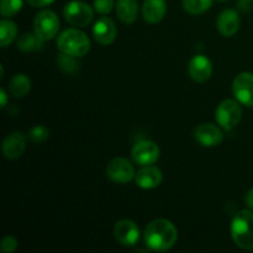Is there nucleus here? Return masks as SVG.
Returning a JSON list of instances; mask_svg holds the SVG:
<instances>
[{"instance_id":"f257e3e1","label":"nucleus","mask_w":253,"mask_h":253,"mask_svg":"<svg viewBox=\"0 0 253 253\" xmlns=\"http://www.w3.org/2000/svg\"><path fill=\"white\" fill-rule=\"evenodd\" d=\"M178 240L174 225L166 219H156L145 229V244L156 252H166L172 249Z\"/></svg>"},{"instance_id":"f03ea898","label":"nucleus","mask_w":253,"mask_h":253,"mask_svg":"<svg viewBox=\"0 0 253 253\" xmlns=\"http://www.w3.org/2000/svg\"><path fill=\"white\" fill-rule=\"evenodd\" d=\"M231 236L237 247L246 251L253 250V211L241 210L231 221Z\"/></svg>"},{"instance_id":"7ed1b4c3","label":"nucleus","mask_w":253,"mask_h":253,"mask_svg":"<svg viewBox=\"0 0 253 253\" xmlns=\"http://www.w3.org/2000/svg\"><path fill=\"white\" fill-rule=\"evenodd\" d=\"M57 47L62 53L83 57L90 51V41L79 29H67L57 39Z\"/></svg>"},{"instance_id":"20e7f679","label":"nucleus","mask_w":253,"mask_h":253,"mask_svg":"<svg viewBox=\"0 0 253 253\" xmlns=\"http://www.w3.org/2000/svg\"><path fill=\"white\" fill-rule=\"evenodd\" d=\"M64 19L72 26L85 27L91 22L94 17V10L86 2L81 0H72L67 2L63 9Z\"/></svg>"},{"instance_id":"39448f33","label":"nucleus","mask_w":253,"mask_h":253,"mask_svg":"<svg viewBox=\"0 0 253 253\" xmlns=\"http://www.w3.org/2000/svg\"><path fill=\"white\" fill-rule=\"evenodd\" d=\"M242 118V108L237 100L226 99L221 101L215 111V119L224 130L230 131L236 127Z\"/></svg>"},{"instance_id":"423d86ee","label":"nucleus","mask_w":253,"mask_h":253,"mask_svg":"<svg viewBox=\"0 0 253 253\" xmlns=\"http://www.w3.org/2000/svg\"><path fill=\"white\" fill-rule=\"evenodd\" d=\"M35 34L43 41H49L57 36L59 30V19L52 10H42L36 15L34 21Z\"/></svg>"},{"instance_id":"0eeeda50","label":"nucleus","mask_w":253,"mask_h":253,"mask_svg":"<svg viewBox=\"0 0 253 253\" xmlns=\"http://www.w3.org/2000/svg\"><path fill=\"white\" fill-rule=\"evenodd\" d=\"M106 174L109 179L119 184H125L135 178V169L128 160L124 157H116L109 162L106 167Z\"/></svg>"},{"instance_id":"6e6552de","label":"nucleus","mask_w":253,"mask_h":253,"mask_svg":"<svg viewBox=\"0 0 253 253\" xmlns=\"http://www.w3.org/2000/svg\"><path fill=\"white\" fill-rule=\"evenodd\" d=\"M232 91L240 104L245 106H253V73L242 72L232 83Z\"/></svg>"},{"instance_id":"1a4fd4ad","label":"nucleus","mask_w":253,"mask_h":253,"mask_svg":"<svg viewBox=\"0 0 253 253\" xmlns=\"http://www.w3.org/2000/svg\"><path fill=\"white\" fill-rule=\"evenodd\" d=\"M133 162L140 166H151L160 158V147L153 141H138L131 150Z\"/></svg>"},{"instance_id":"9d476101","label":"nucleus","mask_w":253,"mask_h":253,"mask_svg":"<svg viewBox=\"0 0 253 253\" xmlns=\"http://www.w3.org/2000/svg\"><path fill=\"white\" fill-rule=\"evenodd\" d=\"M114 236L121 246L132 247L140 240V229L132 220L124 219L116 222L114 227Z\"/></svg>"},{"instance_id":"9b49d317","label":"nucleus","mask_w":253,"mask_h":253,"mask_svg":"<svg viewBox=\"0 0 253 253\" xmlns=\"http://www.w3.org/2000/svg\"><path fill=\"white\" fill-rule=\"evenodd\" d=\"M194 137L204 147H215L219 146L224 140V133L221 128L210 123L200 124L194 130Z\"/></svg>"},{"instance_id":"f8f14e48","label":"nucleus","mask_w":253,"mask_h":253,"mask_svg":"<svg viewBox=\"0 0 253 253\" xmlns=\"http://www.w3.org/2000/svg\"><path fill=\"white\" fill-rule=\"evenodd\" d=\"M116 25L109 17H100L93 27L94 40L101 46H109L116 39Z\"/></svg>"},{"instance_id":"ddd939ff","label":"nucleus","mask_w":253,"mask_h":253,"mask_svg":"<svg viewBox=\"0 0 253 253\" xmlns=\"http://www.w3.org/2000/svg\"><path fill=\"white\" fill-rule=\"evenodd\" d=\"M188 71H189V76L192 77L193 81L198 82V83H204L211 77V61L204 54H197L190 59Z\"/></svg>"},{"instance_id":"4468645a","label":"nucleus","mask_w":253,"mask_h":253,"mask_svg":"<svg viewBox=\"0 0 253 253\" xmlns=\"http://www.w3.org/2000/svg\"><path fill=\"white\" fill-rule=\"evenodd\" d=\"M163 175L160 168L155 166H142L140 170L135 174V180L137 187L141 189H155L162 183Z\"/></svg>"},{"instance_id":"2eb2a0df","label":"nucleus","mask_w":253,"mask_h":253,"mask_svg":"<svg viewBox=\"0 0 253 253\" xmlns=\"http://www.w3.org/2000/svg\"><path fill=\"white\" fill-rule=\"evenodd\" d=\"M26 148V138L24 133L15 131L5 137L2 142V153L7 160H17Z\"/></svg>"},{"instance_id":"dca6fc26","label":"nucleus","mask_w":253,"mask_h":253,"mask_svg":"<svg viewBox=\"0 0 253 253\" xmlns=\"http://www.w3.org/2000/svg\"><path fill=\"white\" fill-rule=\"evenodd\" d=\"M217 30L225 37H232L240 29V16L236 10L226 9L217 17Z\"/></svg>"},{"instance_id":"f3484780","label":"nucleus","mask_w":253,"mask_h":253,"mask_svg":"<svg viewBox=\"0 0 253 253\" xmlns=\"http://www.w3.org/2000/svg\"><path fill=\"white\" fill-rule=\"evenodd\" d=\"M167 12L166 0H145L142 5V16L148 24H158Z\"/></svg>"},{"instance_id":"a211bd4d","label":"nucleus","mask_w":253,"mask_h":253,"mask_svg":"<svg viewBox=\"0 0 253 253\" xmlns=\"http://www.w3.org/2000/svg\"><path fill=\"white\" fill-rule=\"evenodd\" d=\"M137 0H118L116 1V14L124 24L135 22L137 19Z\"/></svg>"},{"instance_id":"6ab92c4d","label":"nucleus","mask_w":253,"mask_h":253,"mask_svg":"<svg viewBox=\"0 0 253 253\" xmlns=\"http://www.w3.org/2000/svg\"><path fill=\"white\" fill-rule=\"evenodd\" d=\"M30 89H31V81H30V78L26 74H16L10 81L9 90L11 95H14L15 98H22V96L27 95Z\"/></svg>"},{"instance_id":"aec40b11","label":"nucleus","mask_w":253,"mask_h":253,"mask_svg":"<svg viewBox=\"0 0 253 253\" xmlns=\"http://www.w3.org/2000/svg\"><path fill=\"white\" fill-rule=\"evenodd\" d=\"M17 35V26L14 21L7 19H2L0 21V43L2 48L12 43Z\"/></svg>"},{"instance_id":"412c9836","label":"nucleus","mask_w":253,"mask_h":253,"mask_svg":"<svg viewBox=\"0 0 253 253\" xmlns=\"http://www.w3.org/2000/svg\"><path fill=\"white\" fill-rule=\"evenodd\" d=\"M43 40L40 39L36 34H24L17 41V47L19 49L25 52L29 51H37L41 49L43 46Z\"/></svg>"},{"instance_id":"4be33fe9","label":"nucleus","mask_w":253,"mask_h":253,"mask_svg":"<svg viewBox=\"0 0 253 253\" xmlns=\"http://www.w3.org/2000/svg\"><path fill=\"white\" fill-rule=\"evenodd\" d=\"M214 0H183V7L190 15H199L211 7Z\"/></svg>"},{"instance_id":"5701e85b","label":"nucleus","mask_w":253,"mask_h":253,"mask_svg":"<svg viewBox=\"0 0 253 253\" xmlns=\"http://www.w3.org/2000/svg\"><path fill=\"white\" fill-rule=\"evenodd\" d=\"M22 0H0V14L4 17H11L21 10Z\"/></svg>"},{"instance_id":"b1692460","label":"nucleus","mask_w":253,"mask_h":253,"mask_svg":"<svg viewBox=\"0 0 253 253\" xmlns=\"http://www.w3.org/2000/svg\"><path fill=\"white\" fill-rule=\"evenodd\" d=\"M74 58H77V57L62 53L61 56H58V58H57V64H58V67L62 71L67 72V73H74V72L78 71L79 68V64L77 63V61Z\"/></svg>"},{"instance_id":"393cba45","label":"nucleus","mask_w":253,"mask_h":253,"mask_svg":"<svg viewBox=\"0 0 253 253\" xmlns=\"http://www.w3.org/2000/svg\"><path fill=\"white\" fill-rule=\"evenodd\" d=\"M48 135V130L42 125L35 126V127H32L29 132L30 138H31L34 142H43V141L47 140Z\"/></svg>"},{"instance_id":"a878e982","label":"nucleus","mask_w":253,"mask_h":253,"mask_svg":"<svg viewBox=\"0 0 253 253\" xmlns=\"http://www.w3.org/2000/svg\"><path fill=\"white\" fill-rule=\"evenodd\" d=\"M114 0H94V10L101 15H106L113 10Z\"/></svg>"},{"instance_id":"bb28decb","label":"nucleus","mask_w":253,"mask_h":253,"mask_svg":"<svg viewBox=\"0 0 253 253\" xmlns=\"http://www.w3.org/2000/svg\"><path fill=\"white\" fill-rule=\"evenodd\" d=\"M0 249L4 253H12L17 249V240L14 236H6L0 242Z\"/></svg>"},{"instance_id":"cd10ccee","label":"nucleus","mask_w":253,"mask_h":253,"mask_svg":"<svg viewBox=\"0 0 253 253\" xmlns=\"http://www.w3.org/2000/svg\"><path fill=\"white\" fill-rule=\"evenodd\" d=\"M253 7V0H237V9L242 12L251 11Z\"/></svg>"},{"instance_id":"c85d7f7f","label":"nucleus","mask_w":253,"mask_h":253,"mask_svg":"<svg viewBox=\"0 0 253 253\" xmlns=\"http://www.w3.org/2000/svg\"><path fill=\"white\" fill-rule=\"evenodd\" d=\"M53 1L54 0H27V2H29V4L34 7L47 6V5L52 4Z\"/></svg>"},{"instance_id":"c756f323","label":"nucleus","mask_w":253,"mask_h":253,"mask_svg":"<svg viewBox=\"0 0 253 253\" xmlns=\"http://www.w3.org/2000/svg\"><path fill=\"white\" fill-rule=\"evenodd\" d=\"M246 204L247 207L250 208V209L253 210V188H251V189L249 190V193H247L246 195Z\"/></svg>"},{"instance_id":"7c9ffc66","label":"nucleus","mask_w":253,"mask_h":253,"mask_svg":"<svg viewBox=\"0 0 253 253\" xmlns=\"http://www.w3.org/2000/svg\"><path fill=\"white\" fill-rule=\"evenodd\" d=\"M0 106L1 108H5L6 106V103H7V95H6V91H5V89H0Z\"/></svg>"},{"instance_id":"2f4dec72","label":"nucleus","mask_w":253,"mask_h":253,"mask_svg":"<svg viewBox=\"0 0 253 253\" xmlns=\"http://www.w3.org/2000/svg\"><path fill=\"white\" fill-rule=\"evenodd\" d=\"M217 1H220V2H224V1H226V0H217Z\"/></svg>"}]
</instances>
